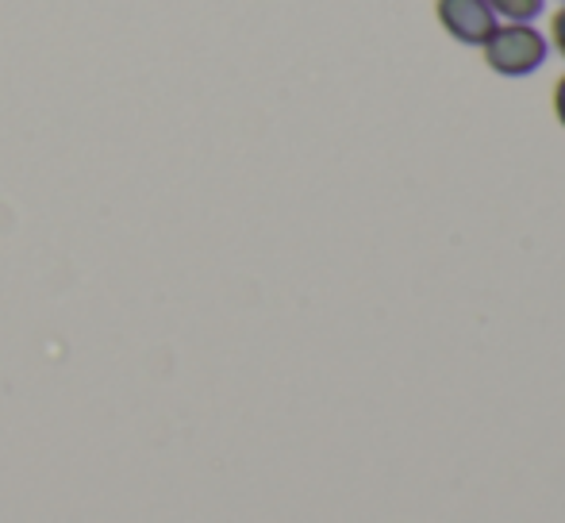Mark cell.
Segmentation results:
<instances>
[{
	"mask_svg": "<svg viewBox=\"0 0 565 523\" xmlns=\"http://www.w3.org/2000/svg\"><path fill=\"white\" fill-rule=\"evenodd\" d=\"M484 62L504 77H527L546 62V39L527 23H508L484 43Z\"/></svg>",
	"mask_w": 565,
	"mask_h": 523,
	"instance_id": "1",
	"label": "cell"
},
{
	"mask_svg": "<svg viewBox=\"0 0 565 523\" xmlns=\"http://www.w3.org/2000/svg\"><path fill=\"white\" fill-rule=\"evenodd\" d=\"M435 12L458 43L484 46L497 31V12L484 0H435Z\"/></svg>",
	"mask_w": 565,
	"mask_h": 523,
	"instance_id": "2",
	"label": "cell"
},
{
	"mask_svg": "<svg viewBox=\"0 0 565 523\" xmlns=\"http://www.w3.org/2000/svg\"><path fill=\"white\" fill-rule=\"evenodd\" d=\"M484 4H489L492 12L508 15L512 23H527L543 12V0H484Z\"/></svg>",
	"mask_w": 565,
	"mask_h": 523,
	"instance_id": "3",
	"label": "cell"
},
{
	"mask_svg": "<svg viewBox=\"0 0 565 523\" xmlns=\"http://www.w3.org/2000/svg\"><path fill=\"white\" fill-rule=\"evenodd\" d=\"M551 35H554V46H558V54L565 58V8H558L551 20Z\"/></svg>",
	"mask_w": 565,
	"mask_h": 523,
	"instance_id": "4",
	"label": "cell"
},
{
	"mask_svg": "<svg viewBox=\"0 0 565 523\" xmlns=\"http://www.w3.org/2000/svg\"><path fill=\"white\" fill-rule=\"evenodd\" d=\"M554 116H558V124L565 128V77L554 85Z\"/></svg>",
	"mask_w": 565,
	"mask_h": 523,
	"instance_id": "5",
	"label": "cell"
}]
</instances>
